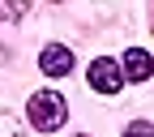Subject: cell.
Segmentation results:
<instances>
[{"instance_id":"cell-1","label":"cell","mask_w":154,"mask_h":137,"mask_svg":"<svg viewBox=\"0 0 154 137\" xmlns=\"http://www.w3.org/2000/svg\"><path fill=\"white\" fill-rule=\"evenodd\" d=\"M64 116H69V107H64V99H60L56 90H38V94H30V124H34L38 133L60 129Z\"/></svg>"},{"instance_id":"cell-2","label":"cell","mask_w":154,"mask_h":137,"mask_svg":"<svg viewBox=\"0 0 154 137\" xmlns=\"http://www.w3.org/2000/svg\"><path fill=\"white\" fill-rule=\"evenodd\" d=\"M90 86L99 90V94H116L124 86V69L116 64V60H107V56H99V60L90 64Z\"/></svg>"},{"instance_id":"cell-3","label":"cell","mask_w":154,"mask_h":137,"mask_svg":"<svg viewBox=\"0 0 154 137\" xmlns=\"http://www.w3.org/2000/svg\"><path fill=\"white\" fill-rule=\"evenodd\" d=\"M38 69H43L47 77H64L73 69V51L60 47V43H51V47H43V56H38Z\"/></svg>"},{"instance_id":"cell-4","label":"cell","mask_w":154,"mask_h":137,"mask_svg":"<svg viewBox=\"0 0 154 137\" xmlns=\"http://www.w3.org/2000/svg\"><path fill=\"white\" fill-rule=\"evenodd\" d=\"M150 73H154L150 51H141V47H128V51H124V77H133V82H146Z\"/></svg>"},{"instance_id":"cell-5","label":"cell","mask_w":154,"mask_h":137,"mask_svg":"<svg viewBox=\"0 0 154 137\" xmlns=\"http://www.w3.org/2000/svg\"><path fill=\"white\" fill-rule=\"evenodd\" d=\"M124 137H154V124L137 120V124H128V129H124Z\"/></svg>"},{"instance_id":"cell-6","label":"cell","mask_w":154,"mask_h":137,"mask_svg":"<svg viewBox=\"0 0 154 137\" xmlns=\"http://www.w3.org/2000/svg\"><path fill=\"white\" fill-rule=\"evenodd\" d=\"M0 137H17V120L5 116V111H0Z\"/></svg>"}]
</instances>
